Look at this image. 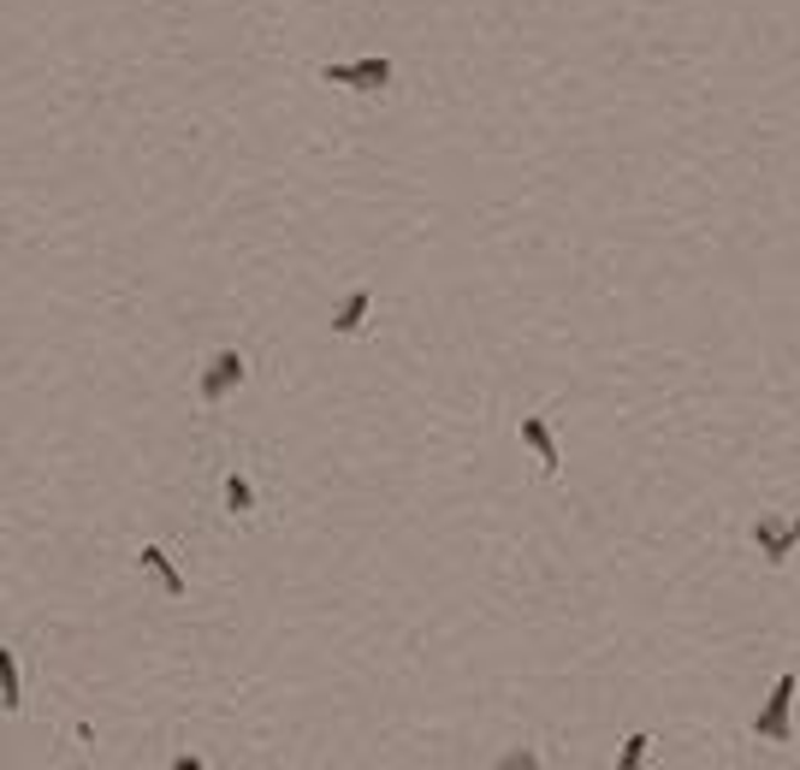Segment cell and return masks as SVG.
I'll use <instances>...</instances> for the list:
<instances>
[{"mask_svg": "<svg viewBox=\"0 0 800 770\" xmlns=\"http://www.w3.org/2000/svg\"><path fill=\"white\" fill-rule=\"evenodd\" d=\"M398 66H391L386 54L374 59H350V66H321V84H338V89H374V96H386Z\"/></svg>", "mask_w": 800, "mask_h": 770, "instance_id": "cell-3", "label": "cell"}, {"mask_svg": "<svg viewBox=\"0 0 800 770\" xmlns=\"http://www.w3.org/2000/svg\"><path fill=\"white\" fill-rule=\"evenodd\" d=\"M794 540H800V516H794Z\"/></svg>", "mask_w": 800, "mask_h": 770, "instance_id": "cell-12", "label": "cell"}, {"mask_svg": "<svg viewBox=\"0 0 800 770\" xmlns=\"http://www.w3.org/2000/svg\"><path fill=\"white\" fill-rule=\"evenodd\" d=\"M516 438H522L533 457H540V475H545V480H558V475H563L558 438H552V427H545V415H522V421H516Z\"/></svg>", "mask_w": 800, "mask_h": 770, "instance_id": "cell-4", "label": "cell"}, {"mask_svg": "<svg viewBox=\"0 0 800 770\" xmlns=\"http://www.w3.org/2000/svg\"><path fill=\"white\" fill-rule=\"evenodd\" d=\"M137 563H143V570L166 587V599H184V570L161 552V545H143V552H137Z\"/></svg>", "mask_w": 800, "mask_h": 770, "instance_id": "cell-7", "label": "cell"}, {"mask_svg": "<svg viewBox=\"0 0 800 770\" xmlns=\"http://www.w3.org/2000/svg\"><path fill=\"white\" fill-rule=\"evenodd\" d=\"M498 770H540V752H505Z\"/></svg>", "mask_w": 800, "mask_h": 770, "instance_id": "cell-11", "label": "cell"}, {"mask_svg": "<svg viewBox=\"0 0 800 770\" xmlns=\"http://www.w3.org/2000/svg\"><path fill=\"white\" fill-rule=\"evenodd\" d=\"M647 747H652V735L635 729L629 741H623V752H617V770H640V764H647Z\"/></svg>", "mask_w": 800, "mask_h": 770, "instance_id": "cell-10", "label": "cell"}, {"mask_svg": "<svg viewBox=\"0 0 800 770\" xmlns=\"http://www.w3.org/2000/svg\"><path fill=\"white\" fill-rule=\"evenodd\" d=\"M0 694H7V699H0V705H7V712H19V705H24V687H19V652H0Z\"/></svg>", "mask_w": 800, "mask_h": 770, "instance_id": "cell-9", "label": "cell"}, {"mask_svg": "<svg viewBox=\"0 0 800 770\" xmlns=\"http://www.w3.org/2000/svg\"><path fill=\"white\" fill-rule=\"evenodd\" d=\"M249 380V361L238 356V350H219V356H208V368H202V386H196V398H202V410H219V403L231 398Z\"/></svg>", "mask_w": 800, "mask_h": 770, "instance_id": "cell-2", "label": "cell"}, {"mask_svg": "<svg viewBox=\"0 0 800 770\" xmlns=\"http://www.w3.org/2000/svg\"><path fill=\"white\" fill-rule=\"evenodd\" d=\"M747 735H753V741H765V747H794V670L777 675L765 712L747 717Z\"/></svg>", "mask_w": 800, "mask_h": 770, "instance_id": "cell-1", "label": "cell"}, {"mask_svg": "<svg viewBox=\"0 0 800 770\" xmlns=\"http://www.w3.org/2000/svg\"><path fill=\"white\" fill-rule=\"evenodd\" d=\"M226 516H238V522H249V516H256V486H249L238 468L226 475Z\"/></svg>", "mask_w": 800, "mask_h": 770, "instance_id": "cell-8", "label": "cell"}, {"mask_svg": "<svg viewBox=\"0 0 800 770\" xmlns=\"http://www.w3.org/2000/svg\"><path fill=\"white\" fill-rule=\"evenodd\" d=\"M368 314H374V291H368V285H356V291L338 303V314H333V333H344V338H350V333H363V326H368Z\"/></svg>", "mask_w": 800, "mask_h": 770, "instance_id": "cell-6", "label": "cell"}, {"mask_svg": "<svg viewBox=\"0 0 800 770\" xmlns=\"http://www.w3.org/2000/svg\"><path fill=\"white\" fill-rule=\"evenodd\" d=\"M753 545H759V557L771 563V570H782V563H789V552H794V522H782V516H759V522H753Z\"/></svg>", "mask_w": 800, "mask_h": 770, "instance_id": "cell-5", "label": "cell"}]
</instances>
